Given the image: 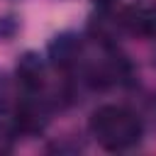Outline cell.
Masks as SVG:
<instances>
[{"mask_svg":"<svg viewBox=\"0 0 156 156\" xmlns=\"http://www.w3.org/2000/svg\"><path fill=\"white\" fill-rule=\"evenodd\" d=\"M122 27L139 37L156 34V7H127L119 17Z\"/></svg>","mask_w":156,"mask_h":156,"instance_id":"obj_2","label":"cell"},{"mask_svg":"<svg viewBox=\"0 0 156 156\" xmlns=\"http://www.w3.org/2000/svg\"><path fill=\"white\" fill-rule=\"evenodd\" d=\"M90 132L107 151H124L139 141L141 122L122 105H102L90 117Z\"/></svg>","mask_w":156,"mask_h":156,"instance_id":"obj_1","label":"cell"},{"mask_svg":"<svg viewBox=\"0 0 156 156\" xmlns=\"http://www.w3.org/2000/svg\"><path fill=\"white\" fill-rule=\"evenodd\" d=\"M20 80L27 85V88H39L41 85V66L32 58V56H27L24 61H22V66H20Z\"/></svg>","mask_w":156,"mask_h":156,"instance_id":"obj_3","label":"cell"},{"mask_svg":"<svg viewBox=\"0 0 156 156\" xmlns=\"http://www.w3.org/2000/svg\"><path fill=\"white\" fill-rule=\"evenodd\" d=\"M98 5H112V2H117V0H95Z\"/></svg>","mask_w":156,"mask_h":156,"instance_id":"obj_4","label":"cell"}]
</instances>
